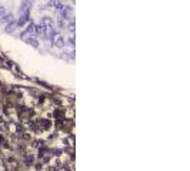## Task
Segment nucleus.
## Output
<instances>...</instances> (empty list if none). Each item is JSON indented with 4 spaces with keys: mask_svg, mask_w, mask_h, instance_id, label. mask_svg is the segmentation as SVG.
<instances>
[{
    "mask_svg": "<svg viewBox=\"0 0 190 171\" xmlns=\"http://www.w3.org/2000/svg\"><path fill=\"white\" fill-rule=\"evenodd\" d=\"M13 20H14L13 14H3L2 19H0V21H2L3 24H7V23H10V21H13Z\"/></svg>",
    "mask_w": 190,
    "mask_h": 171,
    "instance_id": "5",
    "label": "nucleus"
},
{
    "mask_svg": "<svg viewBox=\"0 0 190 171\" xmlns=\"http://www.w3.org/2000/svg\"><path fill=\"white\" fill-rule=\"evenodd\" d=\"M30 13H21L20 14V17H19V20L16 21V24L19 26V27H21V26H25L26 23H29V20H30Z\"/></svg>",
    "mask_w": 190,
    "mask_h": 171,
    "instance_id": "3",
    "label": "nucleus"
},
{
    "mask_svg": "<svg viewBox=\"0 0 190 171\" xmlns=\"http://www.w3.org/2000/svg\"><path fill=\"white\" fill-rule=\"evenodd\" d=\"M33 6V2L32 0H23V3H21L20 9H19V13H30V9Z\"/></svg>",
    "mask_w": 190,
    "mask_h": 171,
    "instance_id": "2",
    "label": "nucleus"
},
{
    "mask_svg": "<svg viewBox=\"0 0 190 171\" xmlns=\"http://www.w3.org/2000/svg\"><path fill=\"white\" fill-rule=\"evenodd\" d=\"M26 33H29V34H36V33H34V24H33V23H29V24H27Z\"/></svg>",
    "mask_w": 190,
    "mask_h": 171,
    "instance_id": "9",
    "label": "nucleus"
},
{
    "mask_svg": "<svg viewBox=\"0 0 190 171\" xmlns=\"http://www.w3.org/2000/svg\"><path fill=\"white\" fill-rule=\"evenodd\" d=\"M16 27H17L16 21L13 20V21H10V23H7V24H6V32H7V33H13V32L16 30Z\"/></svg>",
    "mask_w": 190,
    "mask_h": 171,
    "instance_id": "7",
    "label": "nucleus"
},
{
    "mask_svg": "<svg viewBox=\"0 0 190 171\" xmlns=\"http://www.w3.org/2000/svg\"><path fill=\"white\" fill-rule=\"evenodd\" d=\"M3 14H6V9H4L3 6H0V17L3 16Z\"/></svg>",
    "mask_w": 190,
    "mask_h": 171,
    "instance_id": "10",
    "label": "nucleus"
},
{
    "mask_svg": "<svg viewBox=\"0 0 190 171\" xmlns=\"http://www.w3.org/2000/svg\"><path fill=\"white\" fill-rule=\"evenodd\" d=\"M69 29H70V32H72V33L75 32V21H72V23H70V26H69Z\"/></svg>",
    "mask_w": 190,
    "mask_h": 171,
    "instance_id": "11",
    "label": "nucleus"
},
{
    "mask_svg": "<svg viewBox=\"0 0 190 171\" xmlns=\"http://www.w3.org/2000/svg\"><path fill=\"white\" fill-rule=\"evenodd\" d=\"M52 42H53V44L56 47H59V49H63V47L66 46V42H64V39H63L62 34H59V33H53L52 34Z\"/></svg>",
    "mask_w": 190,
    "mask_h": 171,
    "instance_id": "1",
    "label": "nucleus"
},
{
    "mask_svg": "<svg viewBox=\"0 0 190 171\" xmlns=\"http://www.w3.org/2000/svg\"><path fill=\"white\" fill-rule=\"evenodd\" d=\"M26 42L29 43V44H32V46H33V47H37V46H39L37 40H36V39H34V37H27V40H26Z\"/></svg>",
    "mask_w": 190,
    "mask_h": 171,
    "instance_id": "8",
    "label": "nucleus"
},
{
    "mask_svg": "<svg viewBox=\"0 0 190 171\" xmlns=\"http://www.w3.org/2000/svg\"><path fill=\"white\" fill-rule=\"evenodd\" d=\"M34 33L36 34H41V36H45V33H46V27L43 24H37V26H34Z\"/></svg>",
    "mask_w": 190,
    "mask_h": 171,
    "instance_id": "6",
    "label": "nucleus"
},
{
    "mask_svg": "<svg viewBox=\"0 0 190 171\" xmlns=\"http://www.w3.org/2000/svg\"><path fill=\"white\" fill-rule=\"evenodd\" d=\"M41 24L45 26L46 29H53V20L50 17H43L41 19Z\"/></svg>",
    "mask_w": 190,
    "mask_h": 171,
    "instance_id": "4",
    "label": "nucleus"
}]
</instances>
